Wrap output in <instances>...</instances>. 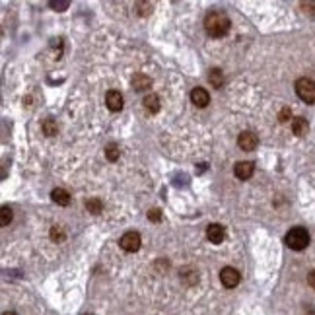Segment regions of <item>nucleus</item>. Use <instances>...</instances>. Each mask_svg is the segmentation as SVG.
<instances>
[{
  "instance_id": "f257e3e1",
  "label": "nucleus",
  "mask_w": 315,
  "mask_h": 315,
  "mask_svg": "<svg viewBox=\"0 0 315 315\" xmlns=\"http://www.w3.org/2000/svg\"><path fill=\"white\" fill-rule=\"evenodd\" d=\"M204 30L210 37H224L230 30V18L222 10H212L204 18Z\"/></svg>"
},
{
  "instance_id": "f03ea898",
  "label": "nucleus",
  "mask_w": 315,
  "mask_h": 315,
  "mask_svg": "<svg viewBox=\"0 0 315 315\" xmlns=\"http://www.w3.org/2000/svg\"><path fill=\"white\" fill-rule=\"evenodd\" d=\"M286 245L294 251H304L308 245H310V234L306 228H292L288 234H286Z\"/></svg>"
},
{
  "instance_id": "7ed1b4c3",
  "label": "nucleus",
  "mask_w": 315,
  "mask_h": 315,
  "mask_svg": "<svg viewBox=\"0 0 315 315\" xmlns=\"http://www.w3.org/2000/svg\"><path fill=\"white\" fill-rule=\"evenodd\" d=\"M298 98L306 104H315V80L312 78H298L296 80Z\"/></svg>"
},
{
  "instance_id": "20e7f679",
  "label": "nucleus",
  "mask_w": 315,
  "mask_h": 315,
  "mask_svg": "<svg viewBox=\"0 0 315 315\" xmlns=\"http://www.w3.org/2000/svg\"><path fill=\"white\" fill-rule=\"evenodd\" d=\"M140 244H142V240H140V234L138 232H126V234H122L121 245L122 251H126V253H136L140 249Z\"/></svg>"
},
{
  "instance_id": "39448f33",
  "label": "nucleus",
  "mask_w": 315,
  "mask_h": 315,
  "mask_svg": "<svg viewBox=\"0 0 315 315\" xmlns=\"http://www.w3.org/2000/svg\"><path fill=\"white\" fill-rule=\"evenodd\" d=\"M220 280H222V284H224L226 288H236V286L240 284V280H242V274H240V270L234 268V266H224V268L220 270Z\"/></svg>"
},
{
  "instance_id": "423d86ee",
  "label": "nucleus",
  "mask_w": 315,
  "mask_h": 315,
  "mask_svg": "<svg viewBox=\"0 0 315 315\" xmlns=\"http://www.w3.org/2000/svg\"><path fill=\"white\" fill-rule=\"evenodd\" d=\"M257 144H259V138H257V134H253L251 130H244L240 136H238V146L245 150V152H253L255 148H257Z\"/></svg>"
},
{
  "instance_id": "0eeeda50",
  "label": "nucleus",
  "mask_w": 315,
  "mask_h": 315,
  "mask_svg": "<svg viewBox=\"0 0 315 315\" xmlns=\"http://www.w3.org/2000/svg\"><path fill=\"white\" fill-rule=\"evenodd\" d=\"M206 238H208L210 244L220 245L226 240V230H224L222 224H210V226L206 228Z\"/></svg>"
},
{
  "instance_id": "6e6552de",
  "label": "nucleus",
  "mask_w": 315,
  "mask_h": 315,
  "mask_svg": "<svg viewBox=\"0 0 315 315\" xmlns=\"http://www.w3.org/2000/svg\"><path fill=\"white\" fill-rule=\"evenodd\" d=\"M253 172H255L253 162H238V164L234 166V174H236L238 179H242V181L249 179V177L253 175Z\"/></svg>"
},
{
  "instance_id": "1a4fd4ad",
  "label": "nucleus",
  "mask_w": 315,
  "mask_h": 315,
  "mask_svg": "<svg viewBox=\"0 0 315 315\" xmlns=\"http://www.w3.org/2000/svg\"><path fill=\"white\" fill-rule=\"evenodd\" d=\"M191 102L196 107H206V105L210 104V94L204 90V88H192V92H191Z\"/></svg>"
},
{
  "instance_id": "9d476101",
  "label": "nucleus",
  "mask_w": 315,
  "mask_h": 315,
  "mask_svg": "<svg viewBox=\"0 0 315 315\" xmlns=\"http://www.w3.org/2000/svg\"><path fill=\"white\" fill-rule=\"evenodd\" d=\"M105 104H107V109H109V111H121L122 96L117 90H111V92H107V96H105Z\"/></svg>"
},
{
  "instance_id": "9b49d317",
  "label": "nucleus",
  "mask_w": 315,
  "mask_h": 315,
  "mask_svg": "<svg viewBox=\"0 0 315 315\" xmlns=\"http://www.w3.org/2000/svg\"><path fill=\"white\" fill-rule=\"evenodd\" d=\"M132 88H134L136 92H146V90L152 88V78L146 76V74H134V78H132Z\"/></svg>"
},
{
  "instance_id": "f8f14e48",
  "label": "nucleus",
  "mask_w": 315,
  "mask_h": 315,
  "mask_svg": "<svg viewBox=\"0 0 315 315\" xmlns=\"http://www.w3.org/2000/svg\"><path fill=\"white\" fill-rule=\"evenodd\" d=\"M51 198H52V202H56V204H60V206H68V204H70L68 191H66V189H60V187L52 189Z\"/></svg>"
},
{
  "instance_id": "ddd939ff",
  "label": "nucleus",
  "mask_w": 315,
  "mask_h": 315,
  "mask_svg": "<svg viewBox=\"0 0 315 315\" xmlns=\"http://www.w3.org/2000/svg\"><path fill=\"white\" fill-rule=\"evenodd\" d=\"M292 130H294L296 136H306L308 130H310V122L306 121L304 117H296V119L292 121Z\"/></svg>"
},
{
  "instance_id": "4468645a",
  "label": "nucleus",
  "mask_w": 315,
  "mask_h": 315,
  "mask_svg": "<svg viewBox=\"0 0 315 315\" xmlns=\"http://www.w3.org/2000/svg\"><path fill=\"white\" fill-rule=\"evenodd\" d=\"M144 107H146V111H150V113H158L160 109H162V104H160V98H158L156 94H148L146 98H144Z\"/></svg>"
},
{
  "instance_id": "2eb2a0df",
  "label": "nucleus",
  "mask_w": 315,
  "mask_h": 315,
  "mask_svg": "<svg viewBox=\"0 0 315 315\" xmlns=\"http://www.w3.org/2000/svg\"><path fill=\"white\" fill-rule=\"evenodd\" d=\"M208 80L212 88H222L224 86V82H226V78H224V72L220 68H212L208 74Z\"/></svg>"
},
{
  "instance_id": "dca6fc26",
  "label": "nucleus",
  "mask_w": 315,
  "mask_h": 315,
  "mask_svg": "<svg viewBox=\"0 0 315 315\" xmlns=\"http://www.w3.org/2000/svg\"><path fill=\"white\" fill-rule=\"evenodd\" d=\"M105 158L109 160V162H117L119 158H121V148H119V144H107V148H105Z\"/></svg>"
},
{
  "instance_id": "f3484780",
  "label": "nucleus",
  "mask_w": 315,
  "mask_h": 315,
  "mask_svg": "<svg viewBox=\"0 0 315 315\" xmlns=\"http://www.w3.org/2000/svg\"><path fill=\"white\" fill-rule=\"evenodd\" d=\"M86 208H88V212H92V214H102V212H104V202H102L98 196H94V198H88V200H86Z\"/></svg>"
},
{
  "instance_id": "a211bd4d",
  "label": "nucleus",
  "mask_w": 315,
  "mask_h": 315,
  "mask_svg": "<svg viewBox=\"0 0 315 315\" xmlns=\"http://www.w3.org/2000/svg\"><path fill=\"white\" fill-rule=\"evenodd\" d=\"M41 126H43V132H45L47 136H56V132H58V124H56V121H52L51 117L45 119Z\"/></svg>"
},
{
  "instance_id": "6ab92c4d",
  "label": "nucleus",
  "mask_w": 315,
  "mask_h": 315,
  "mask_svg": "<svg viewBox=\"0 0 315 315\" xmlns=\"http://www.w3.org/2000/svg\"><path fill=\"white\" fill-rule=\"evenodd\" d=\"M64 238H66V234H64L62 226H52L51 228V240L54 242V244H62V242H64Z\"/></svg>"
},
{
  "instance_id": "aec40b11",
  "label": "nucleus",
  "mask_w": 315,
  "mask_h": 315,
  "mask_svg": "<svg viewBox=\"0 0 315 315\" xmlns=\"http://www.w3.org/2000/svg\"><path fill=\"white\" fill-rule=\"evenodd\" d=\"M12 218H14V214H12V208H10V206H2V208H0V224H2V226H8V224L12 222Z\"/></svg>"
},
{
  "instance_id": "412c9836",
  "label": "nucleus",
  "mask_w": 315,
  "mask_h": 315,
  "mask_svg": "<svg viewBox=\"0 0 315 315\" xmlns=\"http://www.w3.org/2000/svg\"><path fill=\"white\" fill-rule=\"evenodd\" d=\"M134 8L138 10L140 16H148V14L152 12V4H150V2H136Z\"/></svg>"
},
{
  "instance_id": "4be33fe9",
  "label": "nucleus",
  "mask_w": 315,
  "mask_h": 315,
  "mask_svg": "<svg viewBox=\"0 0 315 315\" xmlns=\"http://www.w3.org/2000/svg\"><path fill=\"white\" fill-rule=\"evenodd\" d=\"M148 220H152V222H160V220H162V210L152 208L150 212H148Z\"/></svg>"
},
{
  "instance_id": "5701e85b",
  "label": "nucleus",
  "mask_w": 315,
  "mask_h": 315,
  "mask_svg": "<svg viewBox=\"0 0 315 315\" xmlns=\"http://www.w3.org/2000/svg\"><path fill=\"white\" fill-rule=\"evenodd\" d=\"M292 117V111H290V107H284L282 111H280V115H278V119H280V122H286L288 119Z\"/></svg>"
},
{
  "instance_id": "b1692460",
  "label": "nucleus",
  "mask_w": 315,
  "mask_h": 315,
  "mask_svg": "<svg viewBox=\"0 0 315 315\" xmlns=\"http://www.w3.org/2000/svg\"><path fill=\"white\" fill-rule=\"evenodd\" d=\"M308 282H310V286L315 290V270H312V272L308 274Z\"/></svg>"
},
{
  "instance_id": "393cba45",
  "label": "nucleus",
  "mask_w": 315,
  "mask_h": 315,
  "mask_svg": "<svg viewBox=\"0 0 315 315\" xmlns=\"http://www.w3.org/2000/svg\"><path fill=\"white\" fill-rule=\"evenodd\" d=\"M51 6L52 8H66V6H68V2H64V4H60V2H58V4H56V2H51Z\"/></svg>"
},
{
  "instance_id": "a878e982",
  "label": "nucleus",
  "mask_w": 315,
  "mask_h": 315,
  "mask_svg": "<svg viewBox=\"0 0 315 315\" xmlns=\"http://www.w3.org/2000/svg\"><path fill=\"white\" fill-rule=\"evenodd\" d=\"M2 315H18L16 312H6V314H2Z\"/></svg>"
}]
</instances>
